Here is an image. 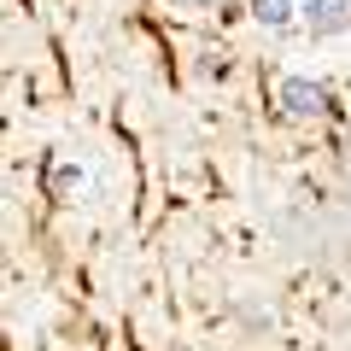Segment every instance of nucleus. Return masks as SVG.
Masks as SVG:
<instances>
[{
    "instance_id": "1",
    "label": "nucleus",
    "mask_w": 351,
    "mask_h": 351,
    "mask_svg": "<svg viewBox=\"0 0 351 351\" xmlns=\"http://www.w3.org/2000/svg\"><path fill=\"white\" fill-rule=\"evenodd\" d=\"M281 106H287L293 117H322L328 112V88L311 82V76H287V82H281Z\"/></svg>"
},
{
    "instance_id": "4",
    "label": "nucleus",
    "mask_w": 351,
    "mask_h": 351,
    "mask_svg": "<svg viewBox=\"0 0 351 351\" xmlns=\"http://www.w3.org/2000/svg\"><path fill=\"white\" fill-rule=\"evenodd\" d=\"M82 182H88V176L76 170V164H64V170H53V188H59V193H76Z\"/></svg>"
},
{
    "instance_id": "2",
    "label": "nucleus",
    "mask_w": 351,
    "mask_h": 351,
    "mask_svg": "<svg viewBox=\"0 0 351 351\" xmlns=\"http://www.w3.org/2000/svg\"><path fill=\"white\" fill-rule=\"evenodd\" d=\"M304 24L316 36H339L351 29V0H304Z\"/></svg>"
},
{
    "instance_id": "3",
    "label": "nucleus",
    "mask_w": 351,
    "mask_h": 351,
    "mask_svg": "<svg viewBox=\"0 0 351 351\" xmlns=\"http://www.w3.org/2000/svg\"><path fill=\"white\" fill-rule=\"evenodd\" d=\"M252 18L269 24V29H281V24L293 18V0H252Z\"/></svg>"
}]
</instances>
